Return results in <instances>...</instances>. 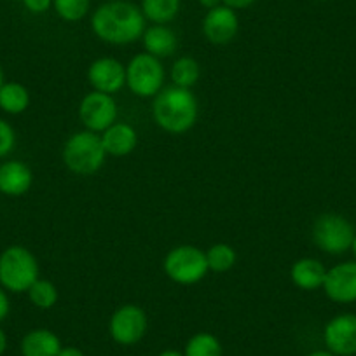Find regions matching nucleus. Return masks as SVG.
I'll return each mask as SVG.
<instances>
[{
  "label": "nucleus",
  "instance_id": "obj_1",
  "mask_svg": "<svg viewBox=\"0 0 356 356\" xmlns=\"http://www.w3.org/2000/svg\"><path fill=\"white\" fill-rule=\"evenodd\" d=\"M91 29L95 35L107 44L126 46L145 32V16L142 9L128 0H108L98 6L91 16Z\"/></svg>",
  "mask_w": 356,
  "mask_h": 356
},
{
  "label": "nucleus",
  "instance_id": "obj_2",
  "mask_svg": "<svg viewBox=\"0 0 356 356\" xmlns=\"http://www.w3.org/2000/svg\"><path fill=\"white\" fill-rule=\"evenodd\" d=\"M200 107L191 89L170 86L154 97L152 115L156 124L171 135L187 133L197 121Z\"/></svg>",
  "mask_w": 356,
  "mask_h": 356
},
{
  "label": "nucleus",
  "instance_id": "obj_3",
  "mask_svg": "<svg viewBox=\"0 0 356 356\" xmlns=\"http://www.w3.org/2000/svg\"><path fill=\"white\" fill-rule=\"evenodd\" d=\"M39 280V262L29 248L11 245L0 253V286L8 293H26Z\"/></svg>",
  "mask_w": 356,
  "mask_h": 356
},
{
  "label": "nucleus",
  "instance_id": "obj_4",
  "mask_svg": "<svg viewBox=\"0 0 356 356\" xmlns=\"http://www.w3.org/2000/svg\"><path fill=\"white\" fill-rule=\"evenodd\" d=\"M61 157H63L65 166L72 173L88 177V175L97 173L104 166L107 152L102 143V136L98 133L84 129V131L74 133L65 142Z\"/></svg>",
  "mask_w": 356,
  "mask_h": 356
},
{
  "label": "nucleus",
  "instance_id": "obj_5",
  "mask_svg": "<svg viewBox=\"0 0 356 356\" xmlns=\"http://www.w3.org/2000/svg\"><path fill=\"white\" fill-rule=\"evenodd\" d=\"M163 269L178 285H196L208 275L207 252L193 245H180L166 253Z\"/></svg>",
  "mask_w": 356,
  "mask_h": 356
},
{
  "label": "nucleus",
  "instance_id": "obj_6",
  "mask_svg": "<svg viewBox=\"0 0 356 356\" xmlns=\"http://www.w3.org/2000/svg\"><path fill=\"white\" fill-rule=\"evenodd\" d=\"M164 72L159 58L149 53H140L126 65V86L138 98L156 97L164 88Z\"/></svg>",
  "mask_w": 356,
  "mask_h": 356
},
{
  "label": "nucleus",
  "instance_id": "obj_7",
  "mask_svg": "<svg viewBox=\"0 0 356 356\" xmlns=\"http://www.w3.org/2000/svg\"><path fill=\"white\" fill-rule=\"evenodd\" d=\"M313 243L325 253L341 255L351 250L356 232L351 222L337 213H323L314 220Z\"/></svg>",
  "mask_w": 356,
  "mask_h": 356
},
{
  "label": "nucleus",
  "instance_id": "obj_8",
  "mask_svg": "<svg viewBox=\"0 0 356 356\" xmlns=\"http://www.w3.org/2000/svg\"><path fill=\"white\" fill-rule=\"evenodd\" d=\"M149 328L147 313L136 304H122L108 320V334L121 346H133L142 341Z\"/></svg>",
  "mask_w": 356,
  "mask_h": 356
},
{
  "label": "nucleus",
  "instance_id": "obj_9",
  "mask_svg": "<svg viewBox=\"0 0 356 356\" xmlns=\"http://www.w3.org/2000/svg\"><path fill=\"white\" fill-rule=\"evenodd\" d=\"M79 119L89 131L104 133L118 121V104L112 95L91 91L81 100Z\"/></svg>",
  "mask_w": 356,
  "mask_h": 356
},
{
  "label": "nucleus",
  "instance_id": "obj_10",
  "mask_svg": "<svg viewBox=\"0 0 356 356\" xmlns=\"http://www.w3.org/2000/svg\"><path fill=\"white\" fill-rule=\"evenodd\" d=\"M323 341L335 356L356 355V314L346 313L332 318L325 325Z\"/></svg>",
  "mask_w": 356,
  "mask_h": 356
},
{
  "label": "nucleus",
  "instance_id": "obj_11",
  "mask_svg": "<svg viewBox=\"0 0 356 356\" xmlns=\"http://www.w3.org/2000/svg\"><path fill=\"white\" fill-rule=\"evenodd\" d=\"M323 290L332 302H356V260L337 264L332 269H327Z\"/></svg>",
  "mask_w": 356,
  "mask_h": 356
},
{
  "label": "nucleus",
  "instance_id": "obj_12",
  "mask_svg": "<svg viewBox=\"0 0 356 356\" xmlns=\"http://www.w3.org/2000/svg\"><path fill=\"white\" fill-rule=\"evenodd\" d=\"M88 81L93 91L114 95L126 86V67L115 58H98L89 65Z\"/></svg>",
  "mask_w": 356,
  "mask_h": 356
},
{
  "label": "nucleus",
  "instance_id": "obj_13",
  "mask_svg": "<svg viewBox=\"0 0 356 356\" xmlns=\"http://www.w3.org/2000/svg\"><path fill=\"white\" fill-rule=\"evenodd\" d=\"M239 19L234 9L227 6H218L210 9L203 19V33L211 44L224 46L232 42L238 35Z\"/></svg>",
  "mask_w": 356,
  "mask_h": 356
},
{
  "label": "nucleus",
  "instance_id": "obj_14",
  "mask_svg": "<svg viewBox=\"0 0 356 356\" xmlns=\"http://www.w3.org/2000/svg\"><path fill=\"white\" fill-rule=\"evenodd\" d=\"M33 184V173L23 161L11 159L0 164V193L9 197L25 196Z\"/></svg>",
  "mask_w": 356,
  "mask_h": 356
},
{
  "label": "nucleus",
  "instance_id": "obj_15",
  "mask_svg": "<svg viewBox=\"0 0 356 356\" xmlns=\"http://www.w3.org/2000/svg\"><path fill=\"white\" fill-rule=\"evenodd\" d=\"M102 143L107 156L124 157L129 156L138 145V133L128 122L115 121L111 128L102 133Z\"/></svg>",
  "mask_w": 356,
  "mask_h": 356
},
{
  "label": "nucleus",
  "instance_id": "obj_16",
  "mask_svg": "<svg viewBox=\"0 0 356 356\" xmlns=\"http://www.w3.org/2000/svg\"><path fill=\"white\" fill-rule=\"evenodd\" d=\"M325 276H327V269L323 264L313 257H304L293 262L290 267V280L293 285L306 292H313V290L323 289Z\"/></svg>",
  "mask_w": 356,
  "mask_h": 356
},
{
  "label": "nucleus",
  "instance_id": "obj_17",
  "mask_svg": "<svg viewBox=\"0 0 356 356\" xmlns=\"http://www.w3.org/2000/svg\"><path fill=\"white\" fill-rule=\"evenodd\" d=\"M61 348L60 337L49 328H33L26 332L19 344L22 356H58Z\"/></svg>",
  "mask_w": 356,
  "mask_h": 356
},
{
  "label": "nucleus",
  "instance_id": "obj_18",
  "mask_svg": "<svg viewBox=\"0 0 356 356\" xmlns=\"http://www.w3.org/2000/svg\"><path fill=\"white\" fill-rule=\"evenodd\" d=\"M145 53L152 54L156 58H170L173 56L178 47L177 33L166 25H152L145 29L142 35Z\"/></svg>",
  "mask_w": 356,
  "mask_h": 356
},
{
  "label": "nucleus",
  "instance_id": "obj_19",
  "mask_svg": "<svg viewBox=\"0 0 356 356\" xmlns=\"http://www.w3.org/2000/svg\"><path fill=\"white\" fill-rule=\"evenodd\" d=\"M30 93L29 89L19 82H4L0 88V111L9 115H19L29 108Z\"/></svg>",
  "mask_w": 356,
  "mask_h": 356
},
{
  "label": "nucleus",
  "instance_id": "obj_20",
  "mask_svg": "<svg viewBox=\"0 0 356 356\" xmlns=\"http://www.w3.org/2000/svg\"><path fill=\"white\" fill-rule=\"evenodd\" d=\"M180 11V0H142V13L154 25L173 22Z\"/></svg>",
  "mask_w": 356,
  "mask_h": 356
},
{
  "label": "nucleus",
  "instance_id": "obj_21",
  "mask_svg": "<svg viewBox=\"0 0 356 356\" xmlns=\"http://www.w3.org/2000/svg\"><path fill=\"white\" fill-rule=\"evenodd\" d=\"M200 77L201 67L194 58H178L173 67H171V81H173V86H178V88L191 89L193 86L197 84Z\"/></svg>",
  "mask_w": 356,
  "mask_h": 356
},
{
  "label": "nucleus",
  "instance_id": "obj_22",
  "mask_svg": "<svg viewBox=\"0 0 356 356\" xmlns=\"http://www.w3.org/2000/svg\"><path fill=\"white\" fill-rule=\"evenodd\" d=\"M184 356H224L220 341L210 332H197L187 341Z\"/></svg>",
  "mask_w": 356,
  "mask_h": 356
},
{
  "label": "nucleus",
  "instance_id": "obj_23",
  "mask_svg": "<svg viewBox=\"0 0 356 356\" xmlns=\"http://www.w3.org/2000/svg\"><path fill=\"white\" fill-rule=\"evenodd\" d=\"M236 255L234 248L227 243H215L208 248L207 260H208V269L213 273H227L234 267Z\"/></svg>",
  "mask_w": 356,
  "mask_h": 356
},
{
  "label": "nucleus",
  "instance_id": "obj_24",
  "mask_svg": "<svg viewBox=\"0 0 356 356\" xmlns=\"http://www.w3.org/2000/svg\"><path fill=\"white\" fill-rule=\"evenodd\" d=\"M29 299L39 309H51L58 302V289L49 280H37L29 289Z\"/></svg>",
  "mask_w": 356,
  "mask_h": 356
},
{
  "label": "nucleus",
  "instance_id": "obj_25",
  "mask_svg": "<svg viewBox=\"0 0 356 356\" xmlns=\"http://www.w3.org/2000/svg\"><path fill=\"white\" fill-rule=\"evenodd\" d=\"M91 0H53V8L63 22H81L89 11Z\"/></svg>",
  "mask_w": 356,
  "mask_h": 356
},
{
  "label": "nucleus",
  "instance_id": "obj_26",
  "mask_svg": "<svg viewBox=\"0 0 356 356\" xmlns=\"http://www.w3.org/2000/svg\"><path fill=\"white\" fill-rule=\"evenodd\" d=\"M16 145V131L6 119H0V159L8 157Z\"/></svg>",
  "mask_w": 356,
  "mask_h": 356
},
{
  "label": "nucleus",
  "instance_id": "obj_27",
  "mask_svg": "<svg viewBox=\"0 0 356 356\" xmlns=\"http://www.w3.org/2000/svg\"><path fill=\"white\" fill-rule=\"evenodd\" d=\"M22 2L32 15H44L53 6V0H22Z\"/></svg>",
  "mask_w": 356,
  "mask_h": 356
},
{
  "label": "nucleus",
  "instance_id": "obj_28",
  "mask_svg": "<svg viewBox=\"0 0 356 356\" xmlns=\"http://www.w3.org/2000/svg\"><path fill=\"white\" fill-rule=\"evenodd\" d=\"M9 311H11V302H9V296L2 286H0V323L8 318Z\"/></svg>",
  "mask_w": 356,
  "mask_h": 356
},
{
  "label": "nucleus",
  "instance_id": "obj_29",
  "mask_svg": "<svg viewBox=\"0 0 356 356\" xmlns=\"http://www.w3.org/2000/svg\"><path fill=\"white\" fill-rule=\"evenodd\" d=\"M224 2V6H227V8L231 9H245V8H250L252 4H255V0H222Z\"/></svg>",
  "mask_w": 356,
  "mask_h": 356
},
{
  "label": "nucleus",
  "instance_id": "obj_30",
  "mask_svg": "<svg viewBox=\"0 0 356 356\" xmlns=\"http://www.w3.org/2000/svg\"><path fill=\"white\" fill-rule=\"evenodd\" d=\"M58 356H86V355L81 351V349L75 348V346H67V348L60 349Z\"/></svg>",
  "mask_w": 356,
  "mask_h": 356
},
{
  "label": "nucleus",
  "instance_id": "obj_31",
  "mask_svg": "<svg viewBox=\"0 0 356 356\" xmlns=\"http://www.w3.org/2000/svg\"><path fill=\"white\" fill-rule=\"evenodd\" d=\"M220 2H222V0H200V4L203 6L204 9H208V11H210V9L218 8V6H222Z\"/></svg>",
  "mask_w": 356,
  "mask_h": 356
},
{
  "label": "nucleus",
  "instance_id": "obj_32",
  "mask_svg": "<svg viewBox=\"0 0 356 356\" xmlns=\"http://www.w3.org/2000/svg\"><path fill=\"white\" fill-rule=\"evenodd\" d=\"M6 349H8V335L0 328V356H4Z\"/></svg>",
  "mask_w": 356,
  "mask_h": 356
},
{
  "label": "nucleus",
  "instance_id": "obj_33",
  "mask_svg": "<svg viewBox=\"0 0 356 356\" xmlns=\"http://www.w3.org/2000/svg\"><path fill=\"white\" fill-rule=\"evenodd\" d=\"M157 356H184V353L177 351V349H164Z\"/></svg>",
  "mask_w": 356,
  "mask_h": 356
},
{
  "label": "nucleus",
  "instance_id": "obj_34",
  "mask_svg": "<svg viewBox=\"0 0 356 356\" xmlns=\"http://www.w3.org/2000/svg\"><path fill=\"white\" fill-rule=\"evenodd\" d=\"M307 356H335V355H334V353L328 351V349H318V351L309 353Z\"/></svg>",
  "mask_w": 356,
  "mask_h": 356
},
{
  "label": "nucleus",
  "instance_id": "obj_35",
  "mask_svg": "<svg viewBox=\"0 0 356 356\" xmlns=\"http://www.w3.org/2000/svg\"><path fill=\"white\" fill-rule=\"evenodd\" d=\"M6 82V75H4V70H2V67H0V88L4 86Z\"/></svg>",
  "mask_w": 356,
  "mask_h": 356
},
{
  "label": "nucleus",
  "instance_id": "obj_36",
  "mask_svg": "<svg viewBox=\"0 0 356 356\" xmlns=\"http://www.w3.org/2000/svg\"><path fill=\"white\" fill-rule=\"evenodd\" d=\"M351 252H353V257H355V260H356V236H355V239H353V245H351Z\"/></svg>",
  "mask_w": 356,
  "mask_h": 356
}]
</instances>
